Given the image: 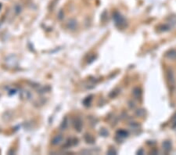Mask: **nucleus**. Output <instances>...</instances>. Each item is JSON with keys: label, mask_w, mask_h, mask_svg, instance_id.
<instances>
[{"label": "nucleus", "mask_w": 176, "mask_h": 155, "mask_svg": "<svg viewBox=\"0 0 176 155\" xmlns=\"http://www.w3.org/2000/svg\"><path fill=\"white\" fill-rule=\"evenodd\" d=\"M167 80L170 90L174 92L176 88V79L175 73L172 69H168L167 71Z\"/></svg>", "instance_id": "1"}, {"label": "nucleus", "mask_w": 176, "mask_h": 155, "mask_svg": "<svg viewBox=\"0 0 176 155\" xmlns=\"http://www.w3.org/2000/svg\"><path fill=\"white\" fill-rule=\"evenodd\" d=\"M113 18H114L115 25H116L119 28H124V27L126 26V20H125V17L123 16H121L119 13H118V12L114 13Z\"/></svg>", "instance_id": "2"}, {"label": "nucleus", "mask_w": 176, "mask_h": 155, "mask_svg": "<svg viewBox=\"0 0 176 155\" xmlns=\"http://www.w3.org/2000/svg\"><path fill=\"white\" fill-rule=\"evenodd\" d=\"M166 56L170 60H175L176 59V50H171L166 53Z\"/></svg>", "instance_id": "3"}, {"label": "nucleus", "mask_w": 176, "mask_h": 155, "mask_svg": "<svg viewBox=\"0 0 176 155\" xmlns=\"http://www.w3.org/2000/svg\"><path fill=\"white\" fill-rule=\"evenodd\" d=\"M163 148L165 151H170L172 149V143L170 141H164L163 143Z\"/></svg>", "instance_id": "4"}, {"label": "nucleus", "mask_w": 176, "mask_h": 155, "mask_svg": "<svg viewBox=\"0 0 176 155\" xmlns=\"http://www.w3.org/2000/svg\"><path fill=\"white\" fill-rule=\"evenodd\" d=\"M62 140H63L62 136L58 135L53 138V142H52V143H53V144H54V145H57V144L60 143L62 142Z\"/></svg>", "instance_id": "5"}, {"label": "nucleus", "mask_w": 176, "mask_h": 155, "mask_svg": "<svg viewBox=\"0 0 176 155\" xmlns=\"http://www.w3.org/2000/svg\"><path fill=\"white\" fill-rule=\"evenodd\" d=\"M133 96L136 98L138 99V97H140L141 96V90L138 89V88H136V89H134L133 90Z\"/></svg>", "instance_id": "6"}, {"label": "nucleus", "mask_w": 176, "mask_h": 155, "mask_svg": "<svg viewBox=\"0 0 176 155\" xmlns=\"http://www.w3.org/2000/svg\"><path fill=\"white\" fill-rule=\"evenodd\" d=\"M118 136H119V137H121V138L127 137V136H128V132H126V131H125V130L118 131Z\"/></svg>", "instance_id": "7"}, {"label": "nucleus", "mask_w": 176, "mask_h": 155, "mask_svg": "<svg viewBox=\"0 0 176 155\" xmlns=\"http://www.w3.org/2000/svg\"><path fill=\"white\" fill-rule=\"evenodd\" d=\"M75 128L78 131H81V128H82V123L80 119H77L75 122Z\"/></svg>", "instance_id": "8"}, {"label": "nucleus", "mask_w": 176, "mask_h": 155, "mask_svg": "<svg viewBox=\"0 0 176 155\" xmlns=\"http://www.w3.org/2000/svg\"><path fill=\"white\" fill-rule=\"evenodd\" d=\"M76 26V21L74 20H71L68 22V27L71 29H74Z\"/></svg>", "instance_id": "9"}, {"label": "nucleus", "mask_w": 176, "mask_h": 155, "mask_svg": "<svg viewBox=\"0 0 176 155\" xmlns=\"http://www.w3.org/2000/svg\"><path fill=\"white\" fill-rule=\"evenodd\" d=\"M85 140L87 141V143H93L94 142V139L90 135H87L85 136Z\"/></svg>", "instance_id": "10"}, {"label": "nucleus", "mask_w": 176, "mask_h": 155, "mask_svg": "<svg viewBox=\"0 0 176 155\" xmlns=\"http://www.w3.org/2000/svg\"><path fill=\"white\" fill-rule=\"evenodd\" d=\"M172 128H176V114L174 117L172 118Z\"/></svg>", "instance_id": "11"}, {"label": "nucleus", "mask_w": 176, "mask_h": 155, "mask_svg": "<svg viewBox=\"0 0 176 155\" xmlns=\"http://www.w3.org/2000/svg\"><path fill=\"white\" fill-rule=\"evenodd\" d=\"M100 134L103 136H108V132H107V130H106L105 128H103V129L100 131Z\"/></svg>", "instance_id": "12"}, {"label": "nucleus", "mask_w": 176, "mask_h": 155, "mask_svg": "<svg viewBox=\"0 0 176 155\" xmlns=\"http://www.w3.org/2000/svg\"><path fill=\"white\" fill-rule=\"evenodd\" d=\"M67 118H65L64 121L63 122L61 127H62V128H67Z\"/></svg>", "instance_id": "13"}, {"label": "nucleus", "mask_w": 176, "mask_h": 155, "mask_svg": "<svg viewBox=\"0 0 176 155\" xmlns=\"http://www.w3.org/2000/svg\"><path fill=\"white\" fill-rule=\"evenodd\" d=\"M107 154H116L117 152L116 151H114L113 149H110V150L107 152Z\"/></svg>", "instance_id": "14"}, {"label": "nucleus", "mask_w": 176, "mask_h": 155, "mask_svg": "<svg viewBox=\"0 0 176 155\" xmlns=\"http://www.w3.org/2000/svg\"><path fill=\"white\" fill-rule=\"evenodd\" d=\"M137 154H143V150H140V151L137 152Z\"/></svg>", "instance_id": "15"}]
</instances>
